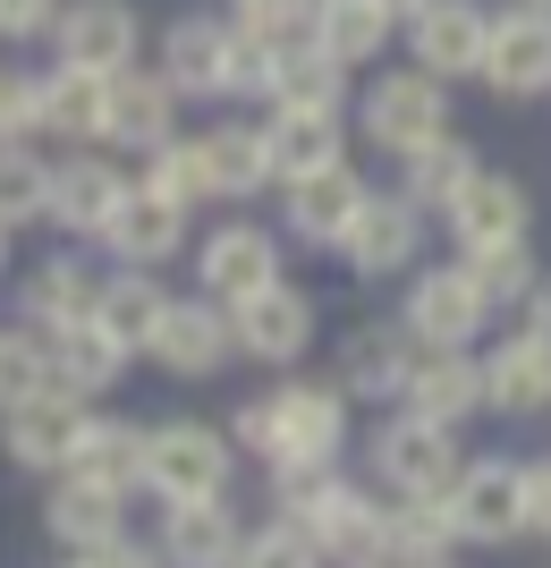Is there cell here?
<instances>
[{"mask_svg":"<svg viewBox=\"0 0 551 568\" xmlns=\"http://www.w3.org/2000/svg\"><path fill=\"white\" fill-rule=\"evenodd\" d=\"M238 442L264 458L280 484L288 475H323L339 458V442H348V399L323 390V382H288V390H272V399L238 407Z\"/></svg>","mask_w":551,"mask_h":568,"instance_id":"obj_1","label":"cell"},{"mask_svg":"<svg viewBox=\"0 0 551 568\" xmlns=\"http://www.w3.org/2000/svg\"><path fill=\"white\" fill-rule=\"evenodd\" d=\"M280 518L306 526V544L323 551V560L339 568H365L374 560V544H382V500L365 493V484H348V475H288V509Z\"/></svg>","mask_w":551,"mask_h":568,"instance_id":"obj_2","label":"cell"},{"mask_svg":"<svg viewBox=\"0 0 551 568\" xmlns=\"http://www.w3.org/2000/svg\"><path fill=\"white\" fill-rule=\"evenodd\" d=\"M357 128H365V144H382L390 162H399L416 144L450 136V85L425 77V69H382L357 102Z\"/></svg>","mask_w":551,"mask_h":568,"instance_id":"obj_3","label":"cell"},{"mask_svg":"<svg viewBox=\"0 0 551 568\" xmlns=\"http://www.w3.org/2000/svg\"><path fill=\"white\" fill-rule=\"evenodd\" d=\"M441 509H450L458 544H518L527 535V458H458Z\"/></svg>","mask_w":551,"mask_h":568,"instance_id":"obj_4","label":"cell"},{"mask_svg":"<svg viewBox=\"0 0 551 568\" xmlns=\"http://www.w3.org/2000/svg\"><path fill=\"white\" fill-rule=\"evenodd\" d=\"M399 332L416 348H476L492 332V306H483V288L467 281V263H416L408 272V314H399Z\"/></svg>","mask_w":551,"mask_h":568,"instance_id":"obj_5","label":"cell"},{"mask_svg":"<svg viewBox=\"0 0 551 568\" xmlns=\"http://www.w3.org/2000/svg\"><path fill=\"white\" fill-rule=\"evenodd\" d=\"M425 230L432 221L416 213L408 195H374L365 187L357 221H348V237H339V255H348L357 281H408L416 263H425Z\"/></svg>","mask_w":551,"mask_h":568,"instance_id":"obj_6","label":"cell"},{"mask_svg":"<svg viewBox=\"0 0 551 568\" xmlns=\"http://www.w3.org/2000/svg\"><path fill=\"white\" fill-rule=\"evenodd\" d=\"M458 475V442L441 425H425V416H390L382 433H374V484H382L390 500H441Z\"/></svg>","mask_w":551,"mask_h":568,"instance_id":"obj_7","label":"cell"},{"mask_svg":"<svg viewBox=\"0 0 551 568\" xmlns=\"http://www.w3.org/2000/svg\"><path fill=\"white\" fill-rule=\"evenodd\" d=\"M483 85L501 102H543L551 94V18L543 9H492V34H483Z\"/></svg>","mask_w":551,"mask_h":568,"instance_id":"obj_8","label":"cell"},{"mask_svg":"<svg viewBox=\"0 0 551 568\" xmlns=\"http://www.w3.org/2000/svg\"><path fill=\"white\" fill-rule=\"evenodd\" d=\"M144 484L162 500H221L229 493V442L204 425H162L144 433Z\"/></svg>","mask_w":551,"mask_h":568,"instance_id":"obj_9","label":"cell"},{"mask_svg":"<svg viewBox=\"0 0 551 568\" xmlns=\"http://www.w3.org/2000/svg\"><path fill=\"white\" fill-rule=\"evenodd\" d=\"M51 51H60V69H85V77L136 69V9L127 0H69L51 18Z\"/></svg>","mask_w":551,"mask_h":568,"instance_id":"obj_10","label":"cell"},{"mask_svg":"<svg viewBox=\"0 0 551 568\" xmlns=\"http://www.w3.org/2000/svg\"><path fill=\"white\" fill-rule=\"evenodd\" d=\"M441 230L458 237V255H476V246H509V237L534 230V195L518 187L509 170H476V179L441 204Z\"/></svg>","mask_w":551,"mask_h":568,"instance_id":"obj_11","label":"cell"},{"mask_svg":"<svg viewBox=\"0 0 551 568\" xmlns=\"http://www.w3.org/2000/svg\"><path fill=\"white\" fill-rule=\"evenodd\" d=\"M483 34H492V9L483 0H425L408 18V69H425V77H476L483 69Z\"/></svg>","mask_w":551,"mask_h":568,"instance_id":"obj_12","label":"cell"},{"mask_svg":"<svg viewBox=\"0 0 551 568\" xmlns=\"http://www.w3.org/2000/svg\"><path fill=\"white\" fill-rule=\"evenodd\" d=\"M264 162H272V179H306V170H331V162H348V119L331 111V102H272V119H264Z\"/></svg>","mask_w":551,"mask_h":568,"instance_id":"obj_13","label":"cell"},{"mask_svg":"<svg viewBox=\"0 0 551 568\" xmlns=\"http://www.w3.org/2000/svg\"><path fill=\"white\" fill-rule=\"evenodd\" d=\"M229 339H238L246 356H264V365H297V356L314 348V297L306 288H255V297H238L229 306Z\"/></svg>","mask_w":551,"mask_h":568,"instance_id":"obj_14","label":"cell"},{"mask_svg":"<svg viewBox=\"0 0 551 568\" xmlns=\"http://www.w3.org/2000/svg\"><path fill=\"white\" fill-rule=\"evenodd\" d=\"M399 407L425 416V425H467L483 407V374H476V348H416L408 356V382H399Z\"/></svg>","mask_w":551,"mask_h":568,"instance_id":"obj_15","label":"cell"},{"mask_svg":"<svg viewBox=\"0 0 551 568\" xmlns=\"http://www.w3.org/2000/svg\"><path fill=\"white\" fill-rule=\"evenodd\" d=\"M195 281H204V297H213V306H238V297H255V288L280 281V237L255 230V221H229V230L204 237Z\"/></svg>","mask_w":551,"mask_h":568,"instance_id":"obj_16","label":"cell"},{"mask_svg":"<svg viewBox=\"0 0 551 568\" xmlns=\"http://www.w3.org/2000/svg\"><path fill=\"white\" fill-rule=\"evenodd\" d=\"M229 348H238V339H229V306H213V297H187V306L170 297L162 323H153V339H144V356H162L170 374H187V382L195 374H221Z\"/></svg>","mask_w":551,"mask_h":568,"instance_id":"obj_17","label":"cell"},{"mask_svg":"<svg viewBox=\"0 0 551 568\" xmlns=\"http://www.w3.org/2000/svg\"><path fill=\"white\" fill-rule=\"evenodd\" d=\"M476 374H483V407L492 416H543L551 407V348L543 339H527V332H509V339H492V348L476 356Z\"/></svg>","mask_w":551,"mask_h":568,"instance_id":"obj_18","label":"cell"},{"mask_svg":"<svg viewBox=\"0 0 551 568\" xmlns=\"http://www.w3.org/2000/svg\"><path fill=\"white\" fill-rule=\"evenodd\" d=\"M102 246H111L127 272H153L162 255L187 246V213H178L170 195H153V187H120V204H111V221H102Z\"/></svg>","mask_w":551,"mask_h":568,"instance_id":"obj_19","label":"cell"},{"mask_svg":"<svg viewBox=\"0 0 551 568\" xmlns=\"http://www.w3.org/2000/svg\"><path fill=\"white\" fill-rule=\"evenodd\" d=\"M178 136V94L144 69H120L111 94H102V144H127V153H162Z\"/></svg>","mask_w":551,"mask_h":568,"instance_id":"obj_20","label":"cell"},{"mask_svg":"<svg viewBox=\"0 0 551 568\" xmlns=\"http://www.w3.org/2000/svg\"><path fill=\"white\" fill-rule=\"evenodd\" d=\"M229 43H238V26L221 18H178L162 43V85L178 102H204V94H229Z\"/></svg>","mask_w":551,"mask_h":568,"instance_id":"obj_21","label":"cell"},{"mask_svg":"<svg viewBox=\"0 0 551 568\" xmlns=\"http://www.w3.org/2000/svg\"><path fill=\"white\" fill-rule=\"evenodd\" d=\"M357 204H365V179H357L348 162L306 170V179H288V195H280L288 237H306V246H339V237H348V221H357Z\"/></svg>","mask_w":551,"mask_h":568,"instance_id":"obj_22","label":"cell"},{"mask_svg":"<svg viewBox=\"0 0 551 568\" xmlns=\"http://www.w3.org/2000/svg\"><path fill=\"white\" fill-rule=\"evenodd\" d=\"M408 356L416 339L399 323H365V332L339 339V399H399V382H408Z\"/></svg>","mask_w":551,"mask_h":568,"instance_id":"obj_23","label":"cell"},{"mask_svg":"<svg viewBox=\"0 0 551 568\" xmlns=\"http://www.w3.org/2000/svg\"><path fill=\"white\" fill-rule=\"evenodd\" d=\"M390 34H399V18H390L382 0H314V18H306V43H314V51H331L339 69L382 60Z\"/></svg>","mask_w":551,"mask_h":568,"instance_id":"obj_24","label":"cell"},{"mask_svg":"<svg viewBox=\"0 0 551 568\" xmlns=\"http://www.w3.org/2000/svg\"><path fill=\"white\" fill-rule=\"evenodd\" d=\"M450 551L458 526L441 500H382V544H374L382 568H450Z\"/></svg>","mask_w":551,"mask_h":568,"instance_id":"obj_25","label":"cell"},{"mask_svg":"<svg viewBox=\"0 0 551 568\" xmlns=\"http://www.w3.org/2000/svg\"><path fill=\"white\" fill-rule=\"evenodd\" d=\"M238 518L229 500H170V526H162V560L170 568H238Z\"/></svg>","mask_w":551,"mask_h":568,"instance_id":"obj_26","label":"cell"},{"mask_svg":"<svg viewBox=\"0 0 551 568\" xmlns=\"http://www.w3.org/2000/svg\"><path fill=\"white\" fill-rule=\"evenodd\" d=\"M60 475L94 484V493H136V484H144V433L111 425V416H85V433H76V450H69Z\"/></svg>","mask_w":551,"mask_h":568,"instance_id":"obj_27","label":"cell"},{"mask_svg":"<svg viewBox=\"0 0 551 568\" xmlns=\"http://www.w3.org/2000/svg\"><path fill=\"white\" fill-rule=\"evenodd\" d=\"M76 433H85V407H76L69 390H43V399L9 407V458H18V467H69Z\"/></svg>","mask_w":551,"mask_h":568,"instance_id":"obj_28","label":"cell"},{"mask_svg":"<svg viewBox=\"0 0 551 568\" xmlns=\"http://www.w3.org/2000/svg\"><path fill=\"white\" fill-rule=\"evenodd\" d=\"M476 144L467 136H432V144H416V153H399V195H408L425 221H441V204H450L467 179H476Z\"/></svg>","mask_w":551,"mask_h":568,"instance_id":"obj_29","label":"cell"},{"mask_svg":"<svg viewBox=\"0 0 551 568\" xmlns=\"http://www.w3.org/2000/svg\"><path fill=\"white\" fill-rule=\"evenodd\" d=\"M94 288H102V281H94L76 255H51L43 272L25 281V314H34L51 339H60V332H85V323H94Z\"/></svg>","mask_w":551,"mask_h":568,"instance_id":"obj_30","label":"cell"},{"mask_svg":"<svg viewBox=\"0 0 551 568\" xmlns=\"http://www.w3.org/2000/svg\"><path fill=\"white\" fill-rule=\"evenodd\" d=\"M111 204H120V170H111V162L76 153L69 170H51V221H60V230H85V237H102Z\"/></svg>","mask_w":551,"mask_h":568,"instance_id":"obj_31","label":"cell"},{"mask_svg":"<svg viewBox=\"0 0 551 568\" xmlns=\"http://www.w3.org/2000/svg\"><path fill=\"white\" fill-rule=\"evenodd\" d=\"M102 94H111V77H85V69H51V77H43V128H34V136H60V144H94V136H102Z\"/></svg>","mask_w":551,"mask_h":568,"instance_id":"obj_32","label":"cell"},{"mask_svg":"<svg viewBox=\"0 0 551 568\" xmlns=\"http://www.w3.org/2000/svg\"><path fill=\"white\" fill-rule=\"evenodd\" d=\"M162 306H170V297L144 281V272H120V281H102V288H94V332L127 356V348H144V339H153Z\"/></svg>","mask_w":551,"mask_h":568,"instance_id":"obj_33","label":"cell"},{"mask_svg":"<svg viewBox=\"0 0 551 568\" xmlns=\"http://www.w3.org/2000/svg\"><path fill=\"white\" fill-rule=\"evenodd\" d=\"M43 526L60 535L69 551H94V544H120V493H94V484H60V493L43 500Z\"/></svg>","mask_w":551,"mask_h":568,"instance_id":"obj_34","label":"cell"},{"mask_svg":"<svg viewBox=\"0 0 551 568\" xmlns=\"http://www.w3.org/2000/svg\"><path fill=\"white\" fill-rule=\"evenodd\" d=\"M204 144V187L213 195H255L272 179V162H264V128H213V136H195Z\"/></svg>","mask_w":551,"mask_h":568,"instance_id":"obj_35","label":"cell"},{"mask_svg":"<svg viewBox=\"0 0 551 568\" xmlns=\"http://www.w3.org/2000/svg\"><path fill=\"white\" fill-rule=\"evenodd\" d=\"M467 263V281L483 288V306L509 314V306H527V288L543 281V263H534V237H509V246H476V255H458Z\"/></svg>","mask_w":551,"mask_h":568,"instance_id":"obj_36","label":"cell"},{"mask_svg":"<svg viewBox=\"0 0 551 568\" xmlns=\"http://www.w3.org/2000/svg\"><path fill=\"white\" fill-rule=\"evenodd\" d=\"M339 60L331 51H314L306 34H288V43H272V102H331L339 111Z\"/></svg>","mask_w":551,"mask_h":568,"instance_id":"obj_37","label":"cell"},{"mask_svg":"<svg viewBox=\"0 0 551 568\" xmlns=\"http://www.w3.org/2000/svg\"><path fill=\"white\" fill-rule=\"evenodd\" d=\"M51 382L69 390V399H85V390H111L120 382V348L85 323V332H60L51 339Z\"/></svg>","mask_w":551,"mask_h":568,"instance_id":"obj_38","label":"cell"},{"mask_svg":"<svg viewBox=\"0 0 551 568\" xmlns=\"http://www.w3.org/2000/svg\"><path fill=\"white\" fill-rule=\"evenodd\" d=\"M51 213V170L43 153H25V144H0V230H18V221H43Z\"/></svg>","mask_w":551,"mask_h":568,"instance_id":"obj_39","label":"cell"},{"mask_svg":"<svg viewBox=\"0 0 551 568\" xmlns=\"http://www.w3.org/2000/svg\"><path fill=\"white\" fill-rule=\"evenodd\" d=\"M43 390H60L51 382V339L0 332V407H25V399H43Z\"/></svg>","mask_w":551,"mask_h":568,"instance_id":"obj_40","label":"cell"},{"mask_svg":"<svg viewBox=\"0 0 551 568\" xmlns=\"http://www.w3.org/2000/svg\"><path fill=\"white\" fill-rule=\"evenodd\" d=\"M144 187L170 195L178 213H195V204L213 195V187H204V144H195V136H170L162 153H153V179H144Z\"/></svg>","mask_w":551,"mask_h":568,"instance_id":"obj_41","label":"cell"},{"mask_svg":"<svg viewBox=\"0 0 551 568\" xmlns=\"http://www.w3.org/2000/svg\"><path fill=\"white\" fill-rule=\"evenodd\" d=\"M238 568H323V551L306 544V526H297V518H272L264 535H246V544H238Z\"/></svg>","mask_w":551,"mask_h":568,"instance_id":"obj_42","label":"cell"},{"mask_svg":"<svg viewBox=\"0 0 551 568\" xmlns=\"http://www.w3.org/2000/svg\"><path fill=\"white\" fill-rule=\"evenodd\" d=\"M314 0H229V26L255 34V43H288V34H306Z\"/></svg>","mask_w":551,"mask_h":568,"instance_id":"obj_43","label":"cell"},{"mask_svg":"<svg viewBox=\"0 0 551 568\" xmlns=\"http://www.w3.org/2000/svg\"><path fill=\"white\" fill-rule=\"evenodd\" d=\"M34 128H43V77L0 69V144H25Z\"/></svg>","mask_w":551,"mask_h":568,"instance_id":"obj_44","label":"cell"},{"mask_svg":"<svg viewBox=\"0 0 551 568\" xmlns=\"http://www.w3.org/2000/svg\"><path fill=\"white\" fill-rule=\"evenodd\" d=\"M229 94H272V43H255V34L229 43Z\"/></svg>","mask_w":551,"mask_h":568,"instance_id":"obj_45","label":"cell"},{"mask_svg":"<svg viewBox=\"0 0 551 568\" xmlns=\"http://www.w3.org/2000/svg\"><path fill=\"white\" fill-rule=\"evenodd\" d=\"M51 18H60V0H0V43H34L51 34Z\"/></svg>","mask_w":551,"mask_h":568,"instance_id":"obj_46","label":"cell"},{"mask_svg":"<svg viewBox=\"0 0 551 568\" xmlns=\"http://www.w3.org/2000/svg\"><path fill=\"white\" fill-rule=\"evenodd\" d=\"M527 535H551V458H527Z\"/></svg>","mask_w":551,"mask_h":568,"instance_id":"obj_47","label":"cell"},{"mask_svg":"<svg viewBox=\"0 0 551 568\" xmlns=\"http://www.w3.org/2000/svg\"><path fill=\"white\" fill-rule=\"evenodd\" d=\"M76 568H162V560L136 544H94V551H76Z\"/></svg>","mask_w":551,"mask_h":568,"instance_id":"obj_48","label":"cell"},{"mask_svg":"<svg viewBox=\"0 0 551 568\" xmlns=\"http://www.w3.org/2000/svg\"><path fill=\"white\" fill-rule=\"evenodd\" d=\"M518 314H527V339H543V348H551V272L527 288V306H518Z\"/></svg>","mask_w":551,"mask_h":568,"instance_id":"obj_49","label":"cell"},{"mask_svg":"<svg viewBox=\"0 0 551 568\" xmlns=\"http://www.w3.org/2000/svg\"><path fill=\"white\" fill-rule=\"evenodd\" d=\"M382 9H390V18H399V26H408V18H416V9H425V0H382Z\"/></svg>","mask_w":551,"mask_h":568,"instance_id":"obj_50","label":"cell"},{"mask_svg":"<svg viewBox=\"0 0 551 568\" xmlns=\"http://www.w3.org/2000/svg\"><path fill=\"white\" fill-rule=\"evenodd\" d=\"M0 272H9V230H0Z\"/></svg>","mask_w":551,"mask_h":568,"instance_id":"obj_51","label":"cell"},{"mask_svg":"<svg viewBox=\"0 0 551 568\" xmlns=\"http://www.w3.org/2000/svg\"><path fill=\"white\" fill-rule=\"evenodd\" d=\"M518 9H543V18H551V0H518Z\"/></svg>","mask_w":551,"mask_h":568,"instance_id":"obj_52","label":"cell"},{"mask_svg":"<svg viewBox=\"0 0 551 568\" xmlns=\"http://www.w3.org/2000/svg\"><path fill=\"white\" fill-rule=\"evenodd\" d=\"M365 568H382V560H365Z\"/></svg>","mask_w":551,"mask_h":568,"instance_id":"obj_53","label":"cell"}]
</instances>
